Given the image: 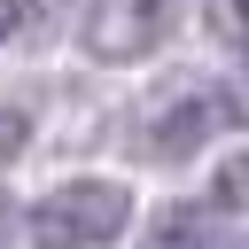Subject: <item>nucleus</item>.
<instances>
[{
    "instance_id": "nucleus-1",
    "label": "nucleus",
    "mask_w": 249,
    "mask_h": 249,
    "mask_svg": "<svg viewBox=\"0 0 249 249\" xmlns=\"http://www.w3.org/2000/svg\"><path fill=\"white\" fill-rule=\"evenodd\" d=\"M124 218H132V195L117 179H78L31 210V241L39 249H101L109 233H124Z\"/></svg>"
},
{
    "instance_id": "nucleus-2",
    "label": "nucleus",
    "mask_w": 249,
    "mask_h": 249,
    "mask_svg": "<svg viewBox=\"0 0 249 249\" xmlns=\"http://www.w3.org/2000/svg\"><path fill=\"white\" fill-rule=\"evenodd\" d=\"M171 31V0H93L86 16V54L101 62H140Z\"/></svg>"
},
{
    "instance_id": "nucleus-3",
    "label": "nucleus",
    "mask_w": 249,
    "mask_h": 249,
    "mask_svg": "<svg viewBox=\"0 0 249 249\" xmlns=\"http://www.w3.org/2000/svg\"><path fill=\"white\" fill-rule=\"evenodd\" d=\"M140 249H218V226H210V210L179 202V210H163V218H156V233H148Z\"/></svg>"
},
{
    "instance_id": "nucleus-4",
    "label": "nucleus",
    "mask_w": 249,
    "mask_h": 249,
    "mask_svg": "<svg viewBox=\"0 0 249 249\" xmlns=\"http://www.w3.org/2000/svg\"><path fill=\"white\" fill-rule=\"evenodd\" d=\"M210 31L233 39V47L249 54V0H210Z\"/></svg>"
},
{
    "instance_id": "nucleus-5",
    "label": "nucleus",
    "mask_w": 249,
    "mask_h": 249,
    "mask_svg": "<svg viewBox=\"0 0 249 249\" xmlns=\"http://www.w3.org/2000/svg\"><path fill=\"white\" fill-rule=\"evenodd\" d=\"M233 163H241V171H226L218 195H226V202H249V156H233Z\"/></svg>"
},
{
    "instance_id": "nucleus-6",
    "label": "nucleus",
    "mask_w": 249,
    "mask_h": 249,
    "mask_svg": "<svg viewBox=\"0 0 249 249\" xmlns=\"http://www.w3.org/2000/svg\"><path fill=\"white\" fill-rule=\"evenodd\" d=\"M8 31H16V0H0V39H8Z\"/></svg>"
}]
</instances>
